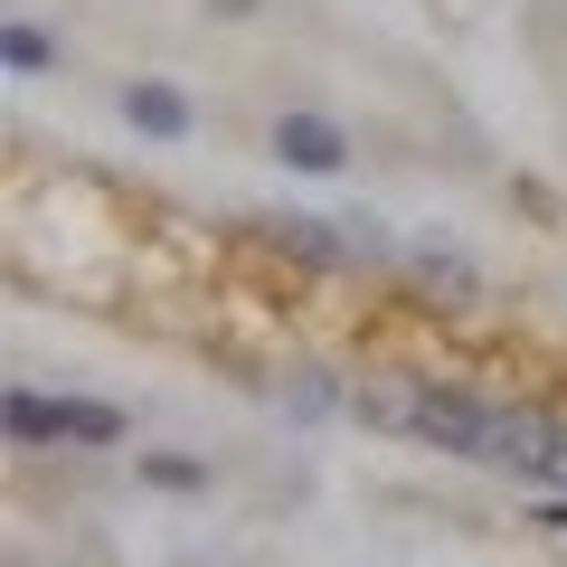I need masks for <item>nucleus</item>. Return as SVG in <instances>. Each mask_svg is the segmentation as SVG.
<instances>
[{"mask_svg": "<svg viewBox=\"0 0 567 567\" xmlns=\"http://www.w3.org/2000/svg\"><path fill=\"white\" fill-rule=\"evenodd\" d=\"M0 425L20 445H123V406L104 398H39V388H10L0 398Z\"/></svg>", "mask_w": 567, "mask_h": 567, "instance_id": "obj_1", "label": "nucleus"}, {"mask_svg": "<svg viewBox=\"0 0 567 567\" xmlns=\"http://www.w3.org/2000/svg\"><path fill=\"white\" fill-rule=\"evenodd\" d=\"M483 464L492 473H529V483H558V416H539V406H492Z\"/></svg>", "mask_w": 567, "mask_h": 567, "instance_id": "obj_2", "label": "nucleus"}, {"mask_svg": "<svg viewBox=\"0 0 567 567\" xmlns=\"http://www.w3.org/2000/svg\"><path fill=\"white\" fill-rule=\"evenodd\" d=\"M416 435H425V445H445V454H464V464H483L492 406L483 398H454V388H416Z\"/></svg>", "mask_w": 567, "mask_h": 567, "instance_id": "obj_3", "label": "nucleus"}, {"mask_svg": "<svg viewBox=\"0 0 567 567\" xmlns=\"http://www.w3.org/2000/svg\"><path fill=\"white\" fill-rule=\"evenodd\" d=\"M275 152L293 171H350V133H341V123H322V114H284L275 123Z\"/></svg>", "mask_w": 567, "mask_h": 567, "instance_id": "obj_4", "label": "nucleus"}, {"mask_svg": "<svg viewBox=\"0 0 567 567\" xmlns=\"http://www.w3.org/2000/svg\"><path fill=\"white\" fill-rule=\"evenodd\" d=\"M123 114H133L142 133H162V142H181L189 123H199V114H189V95H181V85H162V76H142V85H123Z\"/></svg>", "mask_w": 567, "mask_h": 567, "instance_id": "obj_5", "label": "nucleus"}, {"mask_svg": "<svg viewBox=\"0 0 567 567\" xmlns=\"http://www.w3.org/2000/svg\"><path fill=\"white\" fill-rule=\"evenodd\" d=\"M350 416H360V425H406V435H416V388H406V379L350 388Z\"/></svg>", "mask_w": 567, "mask_h": 567, "instance_id": "obj_6", "label": "nucleus"}, {"mask_svg": "<svg viewBox=\"0 0 567 567\" xmlns=\"http://www.w3.org/2000/svg\"><path fill=\"white\" fill-rule=\"evenodd\" d=\"M275 237H284V246H293V256H312V265H350V256H360V237H331V227H322V218H284V227H275Z\"/></svg>", "mask_w": 567, "mask_h": 567, "instance_id": "obj_7", "label": "nucleus"}, {"mask_svg": "<svg viewBox=\"0 0 567 567\" xmlns=\"http://www.w3.org/2000/svg\"><path fill=\"white\" fill-rule=\"evenodd\" d=\"M275 398L293 406V416H331V379H322V369H293V379L275 388Z\"/></svg>", "mask_w": 567, "mask_h": 567, "instance_id": "obj_8", "label": "nucleus"}, {"mask_svg": "<svg viewBox=\"0 0 567 567\" xmlns=\"http://www.w3.org/2000/svg\"><path fill=\"white\" fill-rule=\"evenodd\" d=\"M142 473H152V483H171V492H199V483H208V473L181 464V454H142Z\"/></svg>", "mask_w": 567, "mask_h": 567, "instance_id": "obj_9", "label": "nucleus"}, {"mask_svg": "<svg viewBox=\"0 0 567 567\" xmlns=\"http://www.w3.org/2000/svg\"><path fill=\"white\" fill-rule=\"evenodd\" d=\"M48 58H58V48H48L39 29H10V66H48Z\"/></svg>", "mask_w": 567, "mask_h": 567, "instance_id": "obj_10", "label": "nucleus"}, {"mask_svg": "<svg viewBox=\"0 0 567 567\" xmlns=\"http://www.w3.org/2000/svg\"><path fill=\"white\" fill-rule=\"evenodd\" d=\"M218 10H227V20H246V10H256V0H218Z\"/></svg>", "mask_w": 567, "mask_h": 567, "instance_id": "obj_11", "label": "nucleus"}, {"mask_svg": "<svg viewBox=\"0 0 567 567\" xmlns=\"http://www.w3.org/2000/svg\"><path fill=\"white\" fill-rule=\"evenodd\" d=\"M558 483H567V425H558Z\"/></svg>", "mask_w": 567, "mask_h": 567, "instance_id": "obj_12", "label": "nucleus"}]
</instances>
